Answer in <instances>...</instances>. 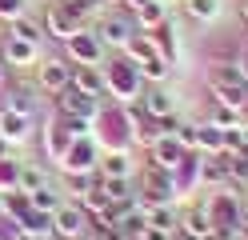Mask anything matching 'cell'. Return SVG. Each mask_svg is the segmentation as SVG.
I'll use <instances>...</instances> for the list:
<instances>
[{"label": "cell", "mask_w": 248, "mask_h": 240, "mask_svg": "<svg viewBox=\"0 0 248 240\" xmlns=\"http://www.w3.org/2000/svg\"><path fill=\"white\" fill-rule=\"evenodd\" d=\"M208 88H212V100L216 104H228V108H244V100H248V80H244V72L236 68V64H220V68H212L208 72Z\"/></svg>", "instance_id": "1"}, {"label": "cell", "mask_w": 248, "mask_h": 240, "mask_svg": "<svg viewBox=\"0 0 248 240\" xmlns=\"http://www.w3.org/2000/svg\"><path fill=\"white\" fill-rule=\"evenodd\" d=\"M96 36L104 48H128V40L136 36V20H132V12L128 8H112V12H100V20H96Z\"/></svg>", "instance_id": "2"}, {"label": "cell", "mask_w": 248, "mask_h": 240, "mask_svg": "<svg viewBox=\"0 0 248 240\" xmlns=\"http://www.w3.org/2000/svg\"><path fill=\"white\" fill-rule=\"evenodd\" d=\"M204 208H208V220H212L216 232H240V228H244V204H240L236 192L220 188Z\"/></svg>", "instance_id": "3"}, {"label": "cell", "mask_w": 248, "mask_h": 240, "mask_svg": "<svg viewBox=\"0 0 248 240\" xmlns=\"http://www.w3.org/2000/svg\"><path fill=\"white\" fill-rule=\"evenodd\" d=\"M88 228H92V220L76 200H64L52 212V236H60V240H84Z\"/></svg>", "instance_id": "4"}, {"label": "cell", "mask_w": 248, "mask_h": 240, "mask_svg": "<svg viewBox=\"0 0 248 240\" xmlns=\"http://www.w3.org/2000/svg\"><path fill=\"white\" fill-rule=\"evenodd\" d=\"M68 80H72V60H64V56H48V60L36 64V88H40V92L56 96V92L68 88Z\"/></svg>", "instance_id": "5"}, {"label": "cell", "mask_w": 248, "mask_h": 240, "mask_svg": "<svg viewBox=\"0 0 248 240\" xmlns=\"http://www.w3.org/2000/svg\"><path fill=\"white\" fill-rule=\"evenodd\" d=\"M140 196H144V204H168L176 196V180H172V172H164V168H152L148 164V172L140 176Z\"/></svg>", "instance_id": "6"}, {"label": "cell", "mask_w": 248, "mask_h": 240, "mask_svg": "<svg viewBox=\"0 0 248 240\" xmlns=\"http://www.w3.org/2000/svg\"><path fill=\"white\" fill-rule=\"evenodd\" d=\"M40 28L44 32H52V36L64 44L72 32H80V20H76V16L60 4V0H48V4H44V20H40Z\"/></svg>", "instance_id": "7"}, {"label": "cell", "mask_w": 248, "mask_h": 240, "mask_svg": "<svg viewBox=\"0 0 248 240\" xmlns=\"http://www.w3.org/2000/svg\"><path fill=\"white\" fill-rule=\"evenodd\" d=\"M64 48H68V60H72V64H96V68L104 64V60H100V48H104V44H100L96 32H84V28L72 32V36L64 40Z\"/></svg>", "instance_id": "8"}, {"label": "cell", "mask_w": 248, "mask_h": 240, "mask_svg": "<svg viewBox=\"0 0 248 240\" xmlns=\"http://www.w3.org/2000/svg\"><path fill=\"white\" fill-rule=\"evenodd\" d=\"M96 160H100V156H96V140L84 136V140H72V144H68L60 168H64L68 176H72V172H96Z\"/></svg>", "instance_id": "9"}, {"label": "cell", "mask_w": 248, "mask_h": 240, "mask_svg": "<svg viewBox=\"0 0 248 240\" xmlns=\"http://www.w3.org/2000/svg\"><path fill=\"white\" fill-rule=\"evenodd\" d=\"M56 116H80V120H92L96 116V96H84L80 88H64L56 92Z\"/></svg>", "instance_id": "10"}, {"label": "cell", "mask_w": 248, "mask_h": 240, "mask_svg": "<svg viewBox=\"0 0 248 240\" xmlns=\"http://www.w3.org/2000/svg\"><path fill=\"white\" fill-rule=\"evenodd\" d=\"M176 232L188 236V240H204V236H212L216 228H212V220H208V208L196 204V208H188V212H180V216H176Z\"/></svg>", "instance_id": "11"}, {"label": "cell", "mask_w": 248, "mask_h": 240, "mask_svg": "<svg viewBox=\"0 0 248 240\" xmlns=\"http://www.w3.org/2000/svg\"><path fill=\"white\" fill-rule=\"evenodd\" d=\"M148 160H152V168H164V172H176V164L184 160V152L188 148H180V140L176 136H160L156 144H148Z\"/></svg>", "instance_id": "12"}, {"label": "cell", "mask_w": 248, "mask_h": 240, "mask_svg": "<svg viewBox=\"0 0 248 240\" xmlns=\"http://www.w3.org/2000/svg\"><path fill=\"white\" fill-rule=\"evenodd\" d=\"M36 52L40 48L36 44H28V40H20V36H4V48H0V60L4 64H12V68H28V64H36Z\"/></svg>", "instance_id": "13"}, {"label": "cell", "mask_w": 248, "mask_h": 240, "mask_svg": "<svg viewBox=\"0 0 248 240\" xmlns=\"http://www.w3.org/2000/svg\"><path fill=\"white\" fill-rule=\"evenodd\" d=\"M72 88H80L84 96H104V64H72Z\"/></svg>", "instance_id": "14"}, {"label": "cell", "mask_w": 248, "mask_h": 240, "mask_svg": "<svg viewBox=\"0 0 248 240\" xmlns=\"http://www.w3.org/2000/svg\"><path fill=\"white\" fill-rule=\"evenodd\" d=\"M68 144H72V132L64 128V120H60V116H52L48 128H44V156L60 164V160H64V152H68Z\"/></svg>", "instance_id": "15"}, {"label": "cell", "mask_w": 248, "mask_h": 240, "mask_svg": "<svg viewBox=\"0 0 248 240\" xmlns=\"http://www.w3.org/2000/svg\"><path fill=\"white\" fill-rule=\"evenodd\" d=\"M96 176L100 180H132V156L128 152H104L96 160Z\"/></svg>", "instance_id": "16"}, {"label": "cell", "mask_w": 248, "mask_h": 240, "mask_svg": "<svg viewBox=\"0 0 248 240\" xmlns=\"http://www.w3.org/2000/svg\"><path fill=\"white\" fill-rule=\"evenodd\" d=\"M0 136H4V144H24L32 136V116H24V112H0Z\"/></svg>", "instance_id": "17"}, {"label": "cell", "mask_w": 248, "mask_h": 240, "mask_svg": "<svg viewBox=\"0 0 248 240\" xmlns=\"http://www.w3.org/2000/svg\"><path fill=\"white\" fill-rule=\"evenodd\" d=\"M140 108H144V116H172L176 112V96L168 92V88H160V84H152L144 96H140Z\"/></svg>", "instance_id": "18"}, {"label": "cell", "mask_w": 248, "mask_h": 240, "mask_svg": "<svg viewBox=\"0 0 248 240\" xmlns=\"http://www.w3.org/2000/svg\"><path fill=\"white\" fill-rule=\"evenodd\" d=\"M228 132H232V128H228ZM228 132L216 128V124H196V152H204V156L224 152L228 148Z\"/></svg>", "instance_id": "19"}, {"label": "cell", "mask_w": 248, "mask_h": 240, "mask_svg": "<svg viewBox=\"0 0 248 240\" xmlns=\"http://www.w3.org/2000/svg\"><path fill=\"white\" fill-rule=\"evenodd\" d=\"M4 112H24V116H36V100H32V88L24 84H4Z\"/></svg>", "instance_id": "20"}, {"label": "cell", "mask_w": 248, "mask_h": 240, "mask_svg": "<svg viewBox=\"0 0 248 240\" xmlns=\"http://www.w3.org/2000/svg\"><path fill=\"white\" fill-rule=\"evenodd\" d=\"M16 224L24 236H52V212H44V208H28Z\"/></svg>", "instance_id": "21"}, {"label": "cell", "mask_w": 248, "mask_h": 240, "mask_svg": "<svg viewBox=\"0 0 248 240\" xmlns=\"http://www.w3.org/2000/svg\"><path fill=\"white\" fill-rule=\"evenodd\" d=\"M44 184H52V180H48V168H40V164H20V176H16V192L32 196V192H40Z\"/></svg>", "instance_id": "22"}, {"label": "cell", "mask_w": 248, "mask_h": 240, "mask_svg": "<svg viewBox=\"0 0 248 240\" xmlns=\"http://www.w3.org/2000/svg\"><path fill=\"white\" fill-rule=\"evenodd\" d=\"M144 228H160V232H176V212L168 204H144Z\"/></svg>", "instance_id": "23"}, {"label": "cell", "mask_w": 248, "mask_h": 240, "mask_svg": "<svg viewBox=\"0 0 248 240\" xmlns=\"http://www.w3.org/2000/svg\"><path fill=\"white\" fill-rule=\"evenodd\" d=\"M132 20H136V28H156V24H164V4H160V0H148V4H140V8H136L132 12Z\"/></svg>", "instance_id": "24"}, {"label": "cell", "mask_w": 248, "mask_h": 240, "mask_svg": "<svg viewBox=\"0 0 248 240\" xmlns=\"http://www.w3.org/2000/svg\"><path fill=\"white\" fill-rule=\"evenodd\" d=\"M12 36H20V40H28V44H36L40 48V40H44V28L32 20V16H16V20H12Z\"/></svg>", "instance_id": "25"}, {"label": "cell", "mask_w": 248, "mask_h": 240, "mask_svg": "<svg viewBox=\"0 0 248 240\" xmlns=\"http://www.w3.org/2000/svg\"><path fill=\"white\" fill-rule=\"evenodd\" d=\"M188 16L196 24H208V20H216V16H220V0H188Z\"/></svg>", "instance_id": "26"}, {"label": "cell", "mask_w": 248, "mask_h": 240, "mask_svg": "<svg viewBox=\"0 0 248 240\" xmlns=\"http://www.w3.org/2000/svg\"><path fill=\"white\" fill-rule=\"evenodd\" d=\"M28 200H32V208H44V212H56V208L64 204V196H60V188H56V184H44V188L32 192Z\"/></svg>", "instance_id": "27"}, {"label": "cell", "mask_w": 248, "mask_h": 240, "mask_svg": "<svg viewBox=\"0 0 248 240\" xmlns=\"http://www.w3.org/2000/svg\"><path fill=\"white\" fill-rule=\"evenodd\" d=\"M16 176H20V160L0 156V192H16Z\"/></svg>", "instance_id": "28"}, {"label": "cell", "mask_w": 248, "mask_h": 240, "mask_svg": "<svg viewBox=\"0 0 248 240\" xmlns=\"http://www.w3.org/2000/svg\"><path fill=\"white\" fill-rule=\"evenodd\" d=\"M60 4H64V8H68V12L76 16V20L84 24L88 16H96V12L104 8V0H60Z\"/></svg>", "instance_id": "29"}, {"label": "cell", "mask_w": 248, "mask_h": 240, "mask_svg": "<svg viewBox=\"0 0 248 240\" xmlns=\"http://www.w3.org/2000/svg\"><path fill=\"white\" fill-rule=\"evenodd\" d=\"M28 208H32V200H28L24 192H12V196H4V200H0V212H4V216H12V220H20Z\"/></svg>", "instance_id": "30"}, {"label": "cell", "mask_w": 248, "mask_h": 240, "mask_svg": "<svg viewBox=\"0 0 248 240\" xmlns=\"http://www.w3.org/2000/svg\"><path fill=\"white\" fill-rule=\"evenodd\" d=\"M100 180V176H96ZM100 188L108 192V200H132L136 192H132V180H100Z\"/></svg>", "instance_id": "31"}, {"label": "cell", "mask_w": 248, "mask_h": 240, "mask_svg": "<svg viewBox=\"0 0 248 240\" xmlns=\"http://www.w3.org/2000/svg\"><path fill=\"white\" fill-rule=\"evenodd\" d=\"M136 72L148 76V80H164V76H168V60H164V56H148L144 64H136Z\"/></svg>", "instance_id": "32"}, {"label": "cell", "mask_w": 248, "mask_h": 240, "mask_svg": "<svg viewBox=\"0 0 248 240\" xmlns=\"http://www.w3.org/2000/svg\"><path fill=\"white\" fill-rule=\"evenodd\" d=\"M28 12V0H0V20H16Z\"/></svg>", "instance_id": "33"}, {"label": "cell", "mask_w": 248, "mask_h": 240, "mask_svg": "<svg viewBox=\"0 0 248 240\" xmlns=\"http://www.w3.org/2000/svg\"><path fill=\"white\" fill-rule=\"evenodd\" d=\"M176 140H180V148H196V124H176V132H172Z\"/></svg>", "instance_id": "34"}, {"label": "cell", "mask_w": 248, "mask_h": 240, "mask_svg": "<svg viewBox=\"0 0 248 240\" xmlns=\"http://www.w3.org/2000/svg\"><path fill=\"white\" fill-rule=\"evenodd\" d=\"M4 84H8V64L0 60V88H4Z\"/></svg>", "instance_id": "35"}, {"label": "cell", "mask_w": 248, "mask_h": 240, "mask_svg": "<svg viewBox=\"0 0 248 240\" xmlns=\"http://www.w3.org/2000/svg\"><path fill=\"white\" fill-rule=\"evenodd\" d=\"M124 4H128V12H136L140 4H148V0H124Z\"/></svg>", "instance_id": "36"}, {"label": "cell", "mask_w": 248, "mask_h": 240, "mask_svg": "<svg viewBox=\"0 0 248 240\" xmlns=\"http://www.w3.org/2000/svg\"><path fill=\"white\" fill-rule=\"evenodd\" d=\"M84 240H104V236H100L96 228H88V236H84Z\"/></svg>", "instance_id": "37"}, {"label": "cell", "mask_w": 248, "mask_h": 240, "mask_svg": "<svg viewBox=\"0 0 248 240\" xmlns=\"http://www.w3.org/2000/svg\"><path fill=\"white\" fill-rule=\"evenodd\" d=\"M20 240H48V236H24V232H20Z\"/></svg>", "instance_id": "38"}, {"label": "cell", "mask_w": 248, "mask_h": 240, "mask_svg": "<svg viewBox=\"0 0 248 240\" xmlns=\"http://www.w3.org/2000/svg\"><path fill=\"white\" fill-rule=\"evenodd\" d=\"M240 12H244V20H248V0H244V4H240Z\"/></svg>", "instance_id": "39"}, {"label": "cell", "mask_w": 248, "mask_h": 240, "mask_svg": "<svg viewBox=\"0 0 248 240\" xmlns=\"http://www.w3.org/2000/svg\"><path fill=\"white\" fill-rule=\"evenodd\" d=\"M4 148H8V144H4V136H0V156H4Z\"/></svg>", "instance_id": "40"}, {"label": "cell", "mask_w": 248, "mask_h": 240, "mask_svg": "<svg viewBox=\"0 0 248 240\" xmlns=\"http://www.w3.org/2000/svg\"><path fill=\"white\" fill-rule=\"evenodd\" d=\"M104 4H108V0H104Z\"/></svg>", "instance_id": "41"}]
</instances>
